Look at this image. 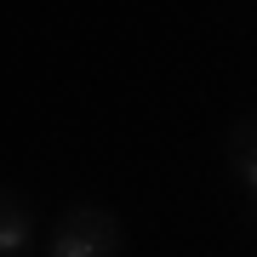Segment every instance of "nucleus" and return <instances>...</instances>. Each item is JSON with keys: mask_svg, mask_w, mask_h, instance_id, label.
Here are the masks:
<instances>
[{"mask_svg": "<svg viewBox=\"0 0 257 257\" xmlns=\"http://www.w3.org/2000/svg\"><path fill=\"white\" fill-rule=\"evenodd\" d=\"M0 257H46L40 251V217L23 189H0Z\"/></svg>", "mask_w": 257, "mask_h": 257, "instance_id": "obj_2", "label": "nucleus"}, {"mask_svg": "<svg viewBox=\"0 0 257 257\" xmlns=\"http://www.w3.org/2000/svg\"><path fill=\"white\" fill-rule=\"evenodd\" d=\"M223 160H229V177L234 189L246 194L251 217H257V114H240L229 126V138H223Z\"/></svg>", "mask_w": 257, "mask_h": 257, "instance_id": "obj_3", "label": "nucleus"}, {"mask_svg": "<svg viewBox=\"0 0 257 257\" xmlns=\"http://www.w3.org/2000/svg\"><path fill=\"white\" fill-rule=\"evenodd\" d=\"M46 257H126V223L114 217L109 206H69L63 217L52 223Z\"/></svg>", "mask_w": 257, "mask_h": 257, "instance_id": "obj_1", "label": "nucleus"}]
</instances>
